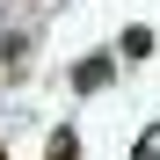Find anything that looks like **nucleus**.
I'll return each mask as SVG.
<instances>
[{"label": "nucleus", "instance_id": "1", "mask_svg": "<svg viewBox=\"0 0 160 160\" xmlns=\"http://www.w3.org/2000/svg\"><path fill=\"white\" fill-rule=\"evenodd\" d=\"M109 80H117V51H95V58L73 66V88H80V95H102Z\"/></svg>", "mask_w": 160, "mask_h": 160}, {"label": "nucleus", "instance_id": "2", "mask_svg": "<svg viewBox=\"0 0 160 160\" xmlns=\"http://www.w3.org/2000/svg\"><path fill=\"white\" fill-rule=\"evenodd\" d=\"M44 160H80V131H73V124H58V131L44 138Z\"/></svg>", "mask_w": 160, "mask_h": 160}, {"label": "nucleus", "instance_id": "3", "mask_svg": "<svg viewBox=\"0 0 160 160\" xmlns=\"http://www.w3.org/2000/svg\"><path fill=\"white\" fill-rule=\"evenodd\" d=\"M131 160H160V124H146V131H138V146H131Z\"/></svg>", "mask_w": 160, "mask_h": 160}, {"label": "nucleus", "instance_id": "4", "mask_svg": "<svg viewBox=\"0 0 160 160\" xmlns=\"http://www.w3.org/2000/svg\"><path fill=\"white\" fill-rule=\"evenodd\" d=\"M153 51V29H124V58H146Z\"/></svg>", "mask_w": 160, "mask_h": 160}, {"label": "nucleus", "instance_id": "5", "mask_svg": "<svg viewBox=\"0 0 160 160\" xmlns=\"http://www.w3.org/2000/svg\"><path fill=\"white\" fill-rule=\"evenodd\" d=\"M0 160H8V146H0Z\"/></svg>", "mask_w": 160, "mask_h": 160}]
</instances>
